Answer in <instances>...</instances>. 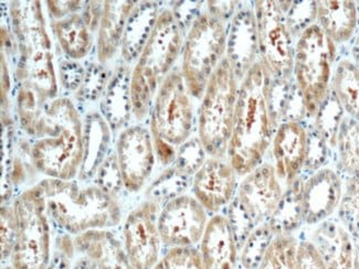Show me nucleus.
Returning a JSON list of instances; mask_svg holds the SVG:
<instances>
[{
  "label": "nucleus",
  "mask_w": 359,
  "mask_h": 269,
  "mask_svg": "<svg viewBox=\"0 0 359 269\" xmlns=\"http://www.w3.org/2000/svg\"><path fill=\"white\" fill-rule=\"evenodd\" d=\"M272 78L260 61L245 74L238 92L237 107L228 156L238 176L260 166L276 132L271 101Z\"/></svg>",
  "instance_id": "f257e3e1"
},
{
  "label": "nucleus",
  "mask_w": 359,
  "mask_h": 269,
  "mask_svg": "<svg viewBox=\"0 0 359 269\" xmlns=\"http://www.w3.org/2000/svg\"><path fill=\"white\" fill-rule=\"evenodd\" d=\"M30 158L36 170L50 179L72 180L83 161V124L68 99L46 104L34 134Z\"/></svg>",
  "instance_id": "f03ea898"
},
{
  "label": "nucleus",
  "mask_w": 359,
  "mask_h": 269,
  "mask_svg": "<svg viewBox=\"0 0 359 269\" xmlns=\"http://www.w3.org/2000/svg\"><path fill=\"white\" fill-rule=\"evenodd\" d=\"M38 186L45 195L50 216L70 235L113 228L122 219L117 199L95 184L81 186L72 180L49 178Z\"/></svg>",
  "instance_id": "7ed1b4c3"
},
{
  "label": "nucleus",
  "mask_w": 359,
  "mask_h": 269,
  "mask_svg": "<svg viewBox=\"0 0 359 269\" xmlns=\"http://www.w3.org/2000/svg\"><path fill=\"white\" fill-rule=\"evenodd\" d=\"M11 16L20 52L17 76L21 88L34 92L45 103L57 95V82L41 5L39 1H13Z\"/></svg>",
  "instance_id": "20e7f679"
},
{
  "label": "nucleus",
  "mask_w": 359,
  "mask_h": 269,
  "mask_svg": "<svg viewBox=\"0 0 359 269\" xmlns=\"http://www.w3.org/2000/svg\"><path fill=\"white\" fill-rule=\"evenodd\" d=\"M182 34L172 11L166 9L159 13L151 38L132 74L133 114L140 120L149 113L155 93L170 76L172 65L178 59Z\"/></svg>",
  "instance_id": "39448f33"
},
{
  "label": "nucleus",
  "mask_w": 359,
  "mask_h": 269,
  "mask_svg": "<svg viewBox=\"0 0 359 269\" xmlns=\"http://www.w3.org/2000/svg\"><path fill=\"white\" fill-rule=\"evenodd\" d=\"M182 73L172 71L157 92L151 113L154 147L164 166L175 163L178 148L193 132L194 111Z\"/></svg>",
  "instance_id": "423d86ee"
},
{
  "label": "nucleus",
  "mask_w": 359,
  "mask_h": 269,
  "mask_svg": "<svg viewBox=\"0 0 359 269\" xmlns=\"http://www.w3.org/2000/svg\"><path fill=\"white\" fill-rule=\"evenodd\" d=\"M238 78L224 57L203 95L198 132L207 155L224 158L228 153L237 107Z\"/></svg>",
  "instance_id": "0eeeda50"
},
{
  "label": "nucleus",
  "mask_w": 359,
  "mask_h": 269,
  "mask_svg": "<svg viewBox=\"0 0 359 269\" xmlns=\"http://www.w3.org/2000/svg\"><path fill=\"white\" fill-rule=\"evenodd\" d=\"M17 215V240L11 257L15 269H47L51 251L49 213L45 195L36 184L13 203Z\"/></svg>",
  "instance_id": "6e6552de"
},
{
  "label": "nucleus",
  "mask_w": 359,
  "mask_h": 269,
  "mask_svg": "<svg viewBox=\"0 0 359 269\" xmlns=\"http://www.w3.org/2000/svg\"><path fill=\"white\" fill-rule=\"evenodd\" d=\"M335 43L318 25H312L301 36L295 48L294 74L305 113L316 116L328 96Z\"/></svg>",
  "instance_id": "1a4fd4ad"
},
{
  "label": "nucleus",
  "mask_w": 359,
  "mask_h": 269,
  "mask_svg": "<svg viewBox=\"0 0 359 269\" xmlns=\"http://www.w3.org/2000/svg\"><path fill=\"white\" fill-rule=\"evenodd\" d=\"M224 22L208 13H201L188 32L182 52V78L190 95L205 93L211 76L224 59L226 49Z\"/></svg>",
  "instance_id": "9d476101"
},
{
  "label": "nucleus",
  "mask_w": 359,
  "mask_h": 269,
  "mask_svg": "<svg viewBox=\"0 0 359 269\" xmlns=\"http://www.w3.org/2000/svg\"><path fill=\"white\" fill-rule=\"evenodd\" d=\"M259 55L272 80L290 82L294 72L295 49L292 34L278 1L255 3Z\"/></svg>",
  "instance_id": "9b49d317"
},
{
  "label": "nucleus",
  "mask_w": 359,
  "mask_h": 269,
  "mask_svg": "<svg viewBox=\"0 0 359 269\" xmlns=\"http://www.w3.org/2000/svg\"><path fill=\"white\" fill-rule=\"evenodd\" d=\"M146 200L128 214L124 224V249L136 269H153L159 261L162 237L159 234L161 209Z\"/></svg>",
  "instance_id": "f8f14e48"
},
{
  "label": "nucleus",
  "mask_w": 359,
  "mask_h": 269,
  "mask_svg": "<svg viewBox=\"0 0 359 269\" xmlns=\"http://www.w3.org/2000/svg\"><path fill=\"white\" fill-rule=\"evenodd\" d=\"M207 224L206 209L185 194L166 203L159 213V234L163 243L172 249L193 247L201 241Z\"/></svg>",
  "instance_id": "ddd939ff"
},
{
  "label": "nucleus",
  "mask_w": 359,
  "mask_h": 269,
  "mask_svg": "<svg viewBox=\"0 0 359 269\" xmlns=\"http://www.w3.org/2000/svg\"><path fill=\"white\" fill-rule=\"evenodd\" d=\"M115 153L126 190L140 191L151 177L155 165V147L149 130L141 126L123 130Z\"/></svg>",
  "instance_id": "4468645a"
},
{
  "label": "nucleus",
  "mask_w": 359,
  "mask_h": 269,
  "mask_svg": "<svg viewBox=\"0 0 359 269\" xmlns=\"http://www.w3.org/2000/svg\"><path fill=\"white\" fill-rule=\"evenodd\" d=\"M283 192L276 168L270 163H262L245 176L236 198L258 226L270 220Z\"/></svg>",
  "instance_id": "2eb2a0df"
},
{
  "label": "nucleus",
  "mask_w": 359,
  "mask_h": 269,
  "mask_svg": "<svg viewBox=\"0 0 359 269\" xmlns=\"http://www.w3.org/2000/svg\"><path fill=\"white\" fill-rule=\"evenodd\" d=\"M237 172L224 158L207 159L194 176L193 192L207 211L218 212L234 199Z\"/></svg>",
  "instance_id": "dca6fc26"
},
{
  "label": "nucleus",
  "mask_w": 359,
  "mask_h": 269,
  "mask_svg": "<svg viewBox=\"0 0 359 269\" xmlns=\"http://www.w3.org/2000/svg\"><path fill=\"white\" fill-rule=\"evenodd\" d=\"M309 151V132L299 120H285L276 128L272 153L276 174L287 186L299 179Z\"/></svg>",
  "instance_id": "f3484780"
},
{
  "label": "nucleus",
  "mask_w": 359,
  "mask_h": 269,
  "mask_svg": "<svg viewBox=\"0 0 359 269\" xmlns=\"http://www.w3.org/2000/svg\"><path fill=\"white\" fill-rule=\"evenodd\" d=\"M343 184L332 169L316 171L303 184V218L309 226L327 220L341 205Z\"/></svg>",
  "instance_id": "a211bd4d"
},
{
  "label": "nucleus",
  "mask_w": 359,
  "mask_h": 269,
  "mask_svg": "<svg viewBox=\"0 0 359 269\" xmlns=\"http://www.w3.org/2000/svg\"><path fill=\"white\" fill-rule=\"evenodd\" d=\"M226 57L238 80H243L251 67L258 62V28L255 11L243 8L232 18L226 34Z\"/></svg>",
  "instance_id": "6ab92c4d"
},
{
  "label": "nucleus",
  "mask_w": 359,
  "mask_h": 269,
  "mask_svg": "<svg viewBox=\"0 0 359 269\" xmlns=\"http://www.w3.org/2000/svg\"><path fill=\"white\" fill-rule=\"evenodd\" d=\"M312 242L327 269H359V251L344 224L324 221L314 230Z\"/></svg>",
  "instance_id": "aec40b11"
},
{
  "label": "nucleus",
  "mask_w": 359,
  "mask_h": 269,
  "mask_svg": "<svg viewBox=\"0 0 359 269\" xmlns=\"http://www.w3.org/2000/svg\"><path fill=\"white\" fill-rule=\"evenodd\" d=\"M237 243L226 216L216 215L209 221L201 238V256L203 269H236Z\"/></svg>",
  "instance_id": "412c9836"
},
{
  "label": "nucleus",
  "mask_w": 359,
  "mask_h": 269,
  "mask_svg": "<svg viewBox=\"0 0 359 269\" xmlns=\"http://www.w3.org/2000/svg\"><path fill=\"white\" fill-rule=\"evenodd\" d=\"M73 243L76 251L89 258L97 269H136L124 245L109 230H89L74 236Z\"/></svg>",
  "instance_id": "4be33fe9"
},
{
  "label": "nucleus",
  "mask_w": 359,
  "mask_h": 269,
  "mask_svg": "<svg viewBox=\"0 0 359 269\" xmlns=\"http://www.w3.org/2000/svg\"><path fill=\"white\" fill-rule=\"evenodd\" d=\"M130 82V69L126 64H120L112 73L102 96V114L112 130L126 126L133 113Z\"/></svg>",
  "instance_id": "5701e85b"
},
{
  "label": "nucleus",
  "mask_w": 359,
  "mask_h": 269,
  "mask_svg": "<svg viewBox=\"0 0 359 269\" xmlns=\"http://www.w3.org/2000/svg\"><path fill=\"white\" fill-rule=\"evenodd\" d=\"M111 127L103 115L90 113L83 123V161L79 180L89 182L95 177L103 161L109 155Z\"/></svg>",
  "instance_id": "b1692460"
},
{
  "label": "nucleus",
  "mask_w": 359,
  "mask_h": 269,
  "mask_svg": "<svg viewBox=\"0 0 359 269\" xmlns=\"http://www.w3.org/2000/svg\"><path fill=\"white\" fill-rule=\"evenodd\" d=\"M135 5L134 1H104L97 36L99 62H109L122 46L128 17Z\"/></svg>",
  "instance_id": "393cba45"
},
{
  "label": "nucleus",
  "mask_w": 359,
  "mask_h": 269,
  "mask_svg": "<svg viewBox=\"0 0 359 269\" xmlns=\"http://www.w3.org/2000/svg\"><path fill=\"white\" fill-rule=\"evenodd\" d=\"M159 13L158 6L153 1H140L134 6L123 36L122 57L126 63L133 62L142 55Z\"/></svg>",
  "instance_id": "a878e982"
},
{
  "label": "nucleus",
  "mask_w": 359,
  "mask_h": 269,
  "mask_svg": "<svg viewBox=\"0 0 359 269\" xmlns=\"http://www.w3.org/2000/svg\"><path fill=\"white\" fill-rule=\"evenodd\" d=\"M318 27L334 42L348 41L357 26V8L353 1H318Z\"/></svg>",
  "instance_id": "bb28decb"
},
{
  "label": "nucleus",
  "mask_w": 359,
  "mask_h": 269,
  "mask_svg": "<svg viewBox=\"0 0 359 269\" xmlns=\"http://www.w3.org/2000/svg\"><path fill=\"white\" fill-rule=\"evenodd\" d=\"M303 184L299 179L287 186L278 207L268 221L274 235H292L304 223L303 218Z\"/></svg>",
  "instance_id": "cd10ccee"
},
{
  "label": "nucleus",
  "mask_w": 359,
  "mask_h": 269,
  "mask_svg": "<svg viewBox=\"0 0 359 269\" xmlns=\"http://www.w3.org/2000/svg\"><path fill=\"white\" fill-rule=\"evenodd\" d=\"M53 28L61 49L69 59H82L89 53L92 48L91 32L81 15L74 13L60 19Z\"/></svg>",
  "instance_id": "c85d7f7f"
},
{
  "label": "nucleus",
  "mask_w": 359,
  "mask_h": 269,
  "mask_svg": "<svg viewBox=\"0 0 359 269\" xmlns=\"http://www.w3.org/2000/svg\"><path fill=\"white\" fill-rule=\"evenodd\" d=\"M334 94L343 111L359 123V67L343 60L333 78Z\"/></svg>",
  "instance_id": "c756f323"
},
{
  "label": "nucleus",
  "mask_w": 359,
  "mask_h": 269,
  "mask_svg": "<svg viewBox=\"0 0 359 269\" xmlns=\"http://www.w3.org/2000/svg\"><path fill=\"white\" fill-rule=\"evenodd\" d=\"M190 178L176 167H168L159 174L146 191V198L161 207L175 198L180 197L187 190Z\"/></svg>",
  "instance_id": "7c9ffc66"
},
{
  "label": "nucleus",
  "mask_w": 359,
  "mask_h": 269,
  "mask_svg": "<svg viewBox=\"0 0 359 269\" xmlns=\"http://www.w3.org/2000/svg\"><path fill=\"white\" fill-rule=\"evenodd\" d=\"M339 163L347 178L359 174V123L349 118L343 119L339 127Z\"/></svg>",
  "instance_id": "2f4dec72"
},
{
  "label": "nucleus",
  "mask_w": 359,
  "mask_h": 269,
  "mask_svg": "<svg viewBox=\"0 0 359 269\" xmlns=\"http://www.w3.org/2000/svg\"><path fill=\"white\" fill-rule=\"evenodd\" d=\"M297 245L293 235L276 236L258 269L297 268Z\"/></svg>",
  "instance_id": "473e14b6"
},
{
  "label": "nucleus",
  "mask_w": 359,
  "mask_h": 269,
  "mask_svg": "<svg viewBox=\"0 0 359 269\" xmlns=\"http://www.w3.org/2000/svg\"><path fill=\"white\" fill-rule=\"evenodd\" d=\"M273 232L271 230L268 223H263L257 226L248 236L245 244L241 247V265L245 269H258L263 257L273 241Z\"/></svg>",
  "instance_id": "72a5a7b5"
},
{
  "label": "nucleus",
  "mask_w": 359,
  "mask_h": 269,
  "mask_svg": "<svg viewBox=\"0 0 359 269\" xmlns=\"http://www.w3.org/2000/svg\"><path fill=\"white\" fill-rule=\"evenodd\" d=\"M112 74L103 63L93 62L86 69L83 82L76 91V99L80 103H92L104 94Z\"/></svg>",
  "instance_id": "f704fd0d"
},
{
  "label": "nucleus",
  "mask_w": 359,
  "mask_h": 269,
  "mask_svg": "<svg viewBox=\"0 0 359 269\" xmlns=\"http://www.w3.org/2000/svg\"><path fill=\"white\" fill-rule=\"evenodd\" d=\"M287 19L292 36H301L312 26L318 17V3L315 1H278Z\"/></svg>",
  "instance_id": "c9c22d12"
},
{
  "label": "nucleus",
  "mask_w": 359,
  "mask_h": 269,
  "mask_svg": "<svg viewBox=\"0 0 359 269\" xmlns=\"http://www.w3.org/2000/svg\"><path fill=\"white\" fill-rule=\"evenodd\" d=\"M328 96L316 115L318 116L316 132L324 138L327 145L333 146L337 142L339 127L343 122L341 119L343 109L336 97L334 99H330Z\"/></svg>",
  "instance_id": "e433bc0d"
},
{
  "label": "nucleus",
  "mask_w": 359,
  "mask_h": 269,
  "mask_svg": "<svg viewBox=\"0 0 359 269\" xmlns=\"http://www.w3.org/2000/svg\"><path fill=\"white\" fill-rule=\"evenodd\" d=\"M206 155L199 137L191 138L178 148L174 166L187 176H195L206 163Z\"/></svg>",
  "instance_id": "4c0bfd02"
},
{
  "label": "nucleus",
  "mask_w": 359,
  "mask_h": 269,
  "mask_svg": "<svg viewBox=\"0 0 359 269\" xmlns=\"http://www.w3.org/2000/svg\"><path fill=\"white\" fill-rule=\"evenodd\" d=\"M94 181H95V186L101 188L103 191L112 195L115 199L120 197V194L122 193L123 189H126V186L123 182L116 153H109L107 156L94 177Z\"/></svg>",
  "instance_id": "58836bf2"
},
{
  "label": "nucleus",
  "mask_w": 359,
  "mask_h": 269,
  "mask_svg": "<svg viewBox=\"0 0 359 269\" xmlns=\"http://www.w3.org/2000/svg\"><path fill=\"white\" fill-rule=\"evenodd\" d=\"M153 269H203L201 251L194 247H174Z\"/></svg>",
  "instance_id": "ea45409f"
},
{
  "label": "nucleus",
  "mask_w": 359,
  "mask_h": 269,
  "mask_svg": "<svg viewBox=\"0 0 359 269\" xmlns=\"http://www.w3.org/2000/svg\"><path fill=\"white\" fill-rule=\"evenodd\" d=\"M226 219L229 221L234 240H236V243H237L238 249L240 251L248 236L250 235L251 232L257 228V226L245 212L243 205H240L237 198H234L231 203L228 205Z\"/></svg>",
  "instance_id": "a19ab883"
},
{
  "label": "nucleus",
  "mask_w": 359,
  "mask_h": 269,
  "mask_svg": "<svg viewBox=\"0 0 359 269\" xmlns=\"http://www.w3.org/2000/svg\"><path fill=\"white\" fill-rule=\"evenodd\" d=\"M17 240V215L13 205L1 207V259H11Z\"/></svg>",
  "instance_id": "79ce46f5"
},
{
  "label": "nucleus",
  "mask_w": 359,
  "mask_h": 269,
  "mask_svg": "<svg viewBox=\"0 0 359 269\" xmlns=\"http://www.w3.org/2000/svg\"><path fill=\"white\" fill-rule=\"evenodd\" d=\"M76 253V247L70 234L57 236L53 256L47 269H72Z\"/></svg>",
  "instance_id": "37998d69"
},
{
  "label": "nucleus",
  "mask_w": 359,
  "mask_h": 269,
  "mask_svg": "<svg viewBox=\"0 0 359 269\" xmlns=\"http://www.w3.org/2000/svg\"><path fill=\"white\" fill-rule=\"evenodd\" d=\"M86 70L81 64L71 61V60H63L59 67V78L63 88L68 91H78L82 82H83Z\"/></svg>",
  "instance_id": "c03bdc74"
},
{
  "label": "nucleus",
  "mask_w": 359,
  "mask_h": 269,
  "mask_svg": "<svg viewBox=\"0 0 359 269\" xmlns=\"http://www.w3.org/2000/svg\"><path fill=\"white\" fill-rule=\"evenodd\" d=\"M327 157V143L318 132L309 134V151H307L305 168L320 170Z\"/></svg>",
  "instance_id": "a18cd8bd"
},
{
  "label": "nucleus",
  "mask_w": 359,
  "mask_h": 269,
  "mask_svg": "<svg viewBox=\"0 0 359 269\" xmlns=\"http://www.w3.org/2000/svg\"><path fill=\"white\" fill-rule=\"evenodd\" d=\"M295 269H327V267L314 244L311 241H303L297 245Z\"/></svg>",
  "instance_id": "49530a36"
},
{
  "label": "nucleus",
  "mask_w": 359,
  "mask_h": 269,
  "mask_svg": "<svg viewBox=\"0 0 359 269\" xmlns=\"http://www.w3.org/2000/svg\"><path fill=\"white\" fill-rule=\"evenodd\" d=\"M201 4L199 1H182L174 6L172 11L182 32H189L194 22L201 16Z\"/></svg>",
  "instance_id": "de8ad7c7"
},
{
  "label": "nucleus",
  "mask_w": 359,
  "mask_h": 269,
  "mask_svg": "<svg viewBox=\"0 0 359 269\" xmlns=\"http://www.w3.org/2000/svg\"><path fill=\"white\" fill-rule=\"evenodd\" d=\"M103 8H104V3L101 1H89L84 5L82 18L90 29V32H95L99 28Z\"/></svg>",
  "instance_id": "09e8293b"
},
{
  "label": "nucleus",
  "mask_w": 359,
  "mask_h": 269,
  "mask_svg": "<svg viewBox=\"0 0 359 269\" xmlns=\"http://www.w3.org/2000/svg\"><path fill=\"white\" fill-rule=\"evenodd\" d=\"M208 13L219 20H229L237 13V1H208Z\"/></svg>",
  "instance_id": "8fccbe9b"
},
{
  "label": "nucleus",
  "mask_w": 359,
  "mask_h": 269,
  "mask_svg": "<svg viewBox=\"0 0 359 269\" xmlns=\"http://www.w3.org/2000/svg\"><path fill=\"white\" fill-rule=\"evenodd\" d=\"M81 1H48V8L55 18L63 19L74 15L80 8H83Z\"/></svg>",
  "instance_id": "3c124183"
},
{
  "label": "nucleus",
  "mask_w": 359,
  "mask_h": 269,
  "mask_svg": "<svg viewBox=\"0 0 359 269\" xmlns=\"http://www.w3.org/2000/svg\"><path fill=\"white\" fill-rule=\"evenodd\" d=\"M72 269H97V267L89 258L82 256L74 263Z\"/></svg>",
  "instance_id": "603ef678"
},
{
  "label": "nucleus",
  "mask_w": 359,
  "mask_h": 269,
  "mask_svg": "<svg viewBox=\"0 0 359 269\" xmlns=\"http://www.w3.org/2000/svg\"><path fill=\"white\" fill-rule=\"evenodd\" d=\"M3 269H15V268H13V266H11H11H6V267H4V268H3Z\"/></svg>",
  "instance_id": "864d4df0"
}]
</instances>
